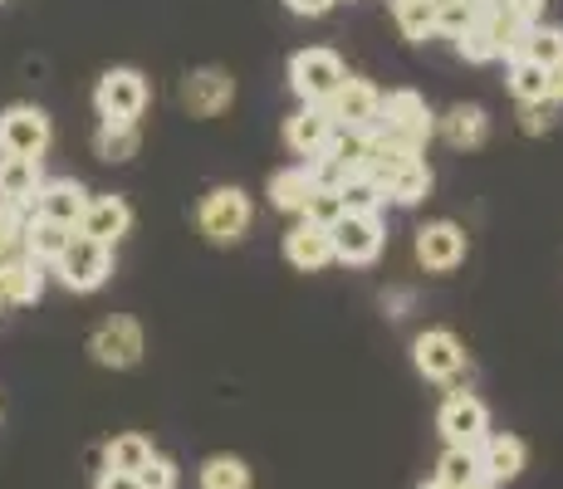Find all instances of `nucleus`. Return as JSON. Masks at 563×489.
Wrapping results in <instances>:
<instances>
[{
    "mask_svg": "<svg viewBox=\"0 0 563 489\" xmlns=\"http://www.w3.org/2000/svg\"><path fill=\"white\" fill-rule=\"evenodd\" d=\"M421 489H456V485H441V480H437V475H431V480H427V485H421Z\"/></svg>",
    "mask_w": 563,
    "mask_h": 489,
    "instance_id": "nucleus-43",
    "label": "nucleus"
},
{
    "mask_svg": "<svg viewBox=\"0 0 563 489\" xmlns=\"http://www.w3.org/2000/svg\"><path fill=\"white\" fill-rule=\"evenodd\" d=\"M54 275H59V285L69 293H93L108 285V275H113V245L93 241V235L74 231L69 249H64L59 259H54Z\"/></svg>",
    "mask_w": 563,
    "mask_h": 489,
    "instance_id": "nucleus-3",
    "label": "nucleus"
},
{
    "mask_svg": "<svg viewBox=\"0 0 563 489\" xmlns=\"http://www.w3.org/2000/svg\"><path fill=\"white\" fill-rule=\"evenodd\" d=\"M153 441L137 436V431H128V436H113L103 451V470H123V475H137L147 460H153Z\"/></svg>",
    "mask_w": 563,
    "mask_h": 489,
    "instance_id": "nucleus-25",
    "label": "nucleus"
},
{
    "mask_svg": "<svg viewBox=\"0 0 563 489\" xmlns=\"http://www.w3.org/2000/svg\"><path fill=\"white\" fill-rule=\"evenodd\" d=\"M465 231L456 221H427L417 231V265L431 269V275H451V269H461L465 259Z\"/></svg>",
    "mask_w": 563,
    "mask_h": 489,
    "instance_id": "nucleus-13",
    "label": "nucleus"
},
{
    "mask_svg": "<svg viewBox=\"0 0 563 489\" xmlns=\"http://www.w3.org/2000/svg\"><path fill=\"white\" fill-rule=\"evenodd\" d=\"M437 133L446 137L456 152H475L485 137H490V118H485L481 103H456L437 118Z\"/></svg>",
    "mask_w": 563,
    "mask_h": 489,
    "instance_id": "nucleus-19",
    "label": "nucleus"
},
{
    "mask_svg": "<svg viewBox=\"0 0 563 489\" xmlns=\"http://www.w3.org/2000/svg\"><path fill=\"white\" fill-rule=\"evenodd\" d=\"M339 133V123H333V113H329V103H305L295 118L285 123V143L295 157H313L329 137Z\"/></svg>",
    "mask_w": 563,
    "mask_h": 489,
    "instance_id": "nucleus-16",
    "label": "nucleus"
},
{
    "mask_svg": "<svg viewBox=\"0 0 563 489\" xmlns=\"http://www.w3.org/2000/svg\"><path fill=\"white\" fill-rule=\"evenodd\" d=\"M93 196L84 191V181L74 177H45L35 191V205H30V215H45V221H59V225H74L79 231L84 211H89Z\"/></svg>",
    "mask_w": 563,
    "mask_h": 489,
    "instance_id": "nucleus-14",
    "label": "nucleus"
},
{
    "mask_svg": "<svg viewBox=\"0 0 563 489\" xmlns=\"http://www.w3.org/2000/svg\"><path fill=\"white\" fill-rule=\"evenodd\" d=\"M309 196H313V177H309L305 162H299V167H285V171H275V177H269V205H275V211L305 215Z\"/></svg>",
    "mask_w": 563,
    "mask_h": 489,
    "instance_id": "nucleus-23",
    "label": "nucleus"
},
{
    "mask_svg": "<svg viewBox=\"0 0 563 489\" xmlns=\"http://www.w3.org/2000/svg\"><path fill=\"white\" fill-rule=\"evenodd\" d=\"M343 79H349L343 59L333 49H323V45L299 49L295 59H289V89L299 93V103H329V98L339 93Z\"/></svg>",
    "mask_w": 563,
    "mask_h": 489,
    "instance_id": "nucleus-5",
    "label": "nucleus"
},
{
    "mask_svg": "<svg viewBox=\"0 0 563 489\" xmlns=\"http://www.w3.org/2000/svg\"><path fill=\"white\" fill-rule=\"evenodd\" d=\"M505 10L519 20L525 30H534V25H544V10H549V0H500Z\"/></svg>",
    "mask_w": 563,
    "mask_h": 489,
    "instance_id": "nucleus-38",
    "label": "nucleus"
},
{
    "mask_svg": "<svg viewBox=\"0 0 563 489\" xmlns=\"http://www.w3.org/2000/svg\"><path fill=\"white\" fill-rule=\"evenodd\" d=\"M79 231L93 235V241H103V245H118L128 231H133V205H128L123 196H93L84 221H79Z\"/></svg>",
    "mask_w": 563,
    "mask_h": 489,
    "instance_id": "nucleus-18",
    "label": "nucleus"
},
{
    "mask_svg": "<svg viewBox=\"0 0 563 489\" xmlns=\"http://www.w3.org/2000/svg\"><path fill=\"white\" fill-rule=\"evenodd\" d=\"M137 143H143L137 123H99V133H93V152H99V162H133Z\"/></svg>",
    "mask_w": 563,
    "mask_h": 489,
    "instance_id": "nucleus-26",
    "label": "nucleus"
},
{
    "mask_svg": "<svg viewBox=\"0 0 563 489\" xmlns=\"http://www.w3.org/2000/svg\"><path fill=\"white\" fill-rule=\"evenodd\" d=\"M481 20V0H437V35H465Z\"/></svg>",
    "mask_w": 563,
    "mask_h": 489,
    "instance_id": "nucleus-31",
    "label": "nucleus"
},
{
    "mask_svg": "<svg viewBox=\"0 0 563 489\" xmlns=\"http://www.w3.org/2000/svg\"><path fill=\"white\" fill-rule=\"evenodd\" d=\"M295 15H305V20H319V15H329L333 10V0H285Z\"/></svg>",
    "mask_w": 563,
    "mask_h": 489,
    "instance_id": "nucleus-39",
    "label": "nucleus"
},
{
    "mask_svg": "<svg viewBox=\"0 0 563 489\" xmlns=\"http://www.w3.org/2000/svg\"><path fill=\"white\" fill-rule=\"evenodd\" d=\"M201 489H251V465L241 455H211L201 465Z\"/></svg>",
    "mask_w": 563,
    "mask_h": 489,
    "instance_id": "nucleus-28",
    "label": "nucleus"
},
{
    "mask_svg": "<svg viewBox=\"0 0 563 489\" xmlns=\"http://www.w3.org/2000/svg\"><path fill=\"white\" fill-rule=\"evenodd\" d=\"M49 265L40 259H0V303H35L45 293Z\"/></svg>",
    "mask_w": 563,
    "mask_h": 489,
    "instance_id": "nucleus-20",
    "label": "nucleus"
},
{
    "mask_svg": "<svg viewBox=\"0 0 563 489\" xmlns=\"http://www.w3.org/2000/svg\"><path fill=\"white\" fill-rule=\"evenodd\" d=\"M343 215H349V211H343V196H339V191H333V187H313L309 205H305V221L323 225V231H333Z\"/></svg>",
    "mask_w": 563,
    "mask_h": 489,
    "instance_id": "nucleus-34",
    "label": "nucleus"
},
{
    "mask_svg": "<svg viewBox=\"0 0 563 489\" xmlns=\"http://www.w3.org/2000/svg\"><path fill=\"white\" fill-rule=\"evenodd\" d=\"M525 59L544 64V69H559L563 64V30L559 25H534L525 35Z\"/></svg>",
    "mask_w": 563,
    "mask_h": 489,
    "instance_id": "nucleus-30",
    "label": "nucleus"
},
{
    "mask_svg": "<svg viewBox=\"0 0 563 489\" xmlns=\"http://www.w3.org/2000/svg\"><path fill=\"white\" fill-rule=\"evenodd\" d=\"M510 93L515 103H539V98H549V69L534 59H510Z\"/></svg>",
    "mask_w": 563,
    "mask_h": 489,
    "instance_id": "nucleus-29",
    "label": "nucleus"
},
{
    "mask_svg": "<svg viewBox=\"0 0 563 489\" xmlns=\"http://www.w3.org/2000/svg\"><path fill=\"white\" fill-rule=\"evenodd\" d=\"M431 181H437V177H431V167H427V162H421V157H411V162H402V167L393 171V177H387L383 196H387V201H393V205H421V201H427V196H431Z\"/></svg>",
    "mask_w": 563,
    "mask_h": 489,
    "instance_id": "nucleus-24",
    "label": "nucleus"
},
{
    "mask_svg": "<svg viewBox=\"0 0 563 489\" xmlns=\"http://www.w3.org/2000/svg\"><path fill=\"white\" fill-rule=\"evenodd\" d=\"M329 113L343 133H373V127L383 123V93L367 79H353L349 74V79L339 84V93L329 98Z\"/></svg>",
    "mask_w": 563,
    "mask_h": 489,
    "instance_id": "nucleus-11",
    "label": "nucleus"
},
{
    "mask_svg": "<svg viewBox=\"0 0 563 489\" xmlns=\"http://www.w3.org/2000/svg\"><path fill=\"white\" fill-rule=\"evenodd\" d=\"M89 353H93V363H99V367L128 373V367H137V363H143V353H147L143 323L128 319V313H113V319H103L99 329H93Z\"/></svg>",
    "mask_w": 563,
    "mask_h": 489,
    "instance_id": "nucleus-6",
    "label": "nucleus"
},
{
    "mask_svg": "<svg viewBox=\"0 0 563 489\" xmlns=\"http://www.w3.org/2000/svg\"><path fill=\"white\" fill-rule=\"evenodd\" d=\"M475 460H481V475L485 480H495V485H510V480H519L525 475V465H529V445L519 441V436H485L481 445H475Z\"/></svg>",
    "mask_w": 563,
    "mask_h": 489,
    "instance_id": "nucleus-15",
    "label": "nucleus"
},
{
    "mask_svg": "<svg viewBox=\"0 0 563 489\" xmlns=\"http://www.w3.org/2000/svg\"><path fill=\"white\" fill-rule=\"evenodd\" d=\"M251 221H255V205H251V196H245L241 187H216V191H206L201 205H197V225H201V235L211 245L245 241Z\"/></svg>",
    "mask_w": 563,
    "mask_h": 489,
    "instance_id": "nucleus-2",
    "label": "nucleus"
},
{
    "mask_svg": "<svg viewBox=\"0 0 563 489\" xmlns=\"http://www.w3.org/2000/svg\"><path fill=\"white\" fill-rule=\"evenodd\" d=\"M137 485L143 489H177V465H172L167 455H153V460L137 470Z\"/></svg>",
    "mask_w": 563,
    "mask_h": 489,
    "instance_id": "nucleus-37",
    "label": "nucleus"
},
{
    "mask_svg": "<svg viewBox=\"0 0 563 489\" xmlns=\"http://www.w3.org/2000/svg\"><path fill=\"white\" fill-rule=\"evenodd\" d=\"M387 245L383 215L377 211H349L339 225H333V259L339 265H373Z\"/></svg>",
    "mask_w": 563,
    "mask_h": 489,
    "instance_id": "nucleus-8",
    "label": "nucleus"
},
{
    "mask_svg": "<svg viewBox=\"0 0 563 489\" xmlns=\"http://www.w3.org/2000/svg\"><path fill=\"white\" fill-rule=\"evenodd\" d=\"M40 181H45V171H40V157H5L0 152V201L5 205H35V191Z\"/></svg>",
    "mask_w": 563,
    "mask_h": 489,
    "instance_id": "nucleus-21",
    "label": "nucleus"
},
{
    "mask_svg": "<svg viewBox=\"0 0 563 489\" xmlns=\"http://www.w3.org/2000/svg\"><path fill=\"white\" fill-rule=\"evenodd\" d=\"M285 259L295 269H305V275L329 269L333 265V231H323V225H313V221H299L295 231L285 235Z\"/></svg>",
    "mask_w": 563,
    "mask_h": 489,
    "instance_id": "nucleus-17",
    "label": "nucleus"
},
{
    "mask_svg": "<svg viewBox=\"0 0 563 489\" xmlns=\"http://www.w3.org/2000/svg\"><path fill=\"white\" fill-rule=\"evenodd\" d=\"M461 489H500V485L485 480V475H475V480H471V485H461Z\"/></svg>",
    "mask_w": 563,
    "mask_h": 489,
    "instance_id": "nucleus-42",
    "label": "nucleus"
},
{
    "mask_svg": "<svg viewBox=\"0 0 563 489\" xmlns=\"http://www.w3.org/2000/svg\"><path fill=\"white\" fill-rule=\"evenodd\" d=\"M373 133H383L387 143H397L402 152H411V157H421L427 143L437 137V118H431V108L421 93L397 89V93L383 98V123H377Z\"/></svg>",
    "mask_w": 563,
    "mask_h": 489,
    "instance_id": "nucleus-1",
    "label": "nucleus"
},
{
    "mask_svg": "<svg viewBox=\"0 0 563 489\" xmlns=\"http://www.w3.org/2000/svg\"><path fill=\"white\" fill-rule=\"evenodd\" d=\"M554 123H559V103H549V98H539V103H519V127H525L529 137L554 133Z\"/></svg>",
    "mask_w": 563,
    "mask_h": 489,
    "instance_id": "nucleus-36",
    "label": "nucleus"
},
{
    "mask_svg": "<svg viewBox=\"0 0 563 489\" xmlns=\"http://www.w3.org/2000/svg\"><path fill=\"white\" fill-rule=\"evenodd\" d=\"M339 196H343V211H383V205H387L383 187H377L373 177H363V171H358V177L343 181Z\"/></svg>",
    "mask_w": 563,
    "mask_h": 489,
    "instance_id": "nucleus-33",
    "label": "nucleus"
},
{
    "mask_svg": "<svg viewBox=\"0 0 563 489\" xmlns=\"http://www.w3.org/2000/svg\"><path fill=\"white\" fill-rule=\"evenodd\" d=\"M153 103V89L137 69H108L93 89V108H99V123H137Z\"/></svg>",
    "mask_w": 563,
    "mask_h": 489,
    "instance_id": "nucleus-4",
    "label": "nucleus"
},
{
    "mask_svg": "<svg viewBox=\"0 0 563 489\" xmlns=\"http://www.w3.org/2000/svg\"><path fill=\"white\" fill-rule=\"evenodd\" d=\"M69 241H74V225L45 221V215H30L25 221V249H30V259H40V265L54 269V259L69 249Z\"/></svg>",
    "mask_w": 563,
    "mask_h": 489,
    "instance_id": "nucleus-22",
    "label": "nucleus"
},
{
    "mask_svg": "<svg viewBox=\"0 0 563 489\" xmlns=\"http://www.w3.org/2000/svg\"><path fill=\"white\" fill-rule=\"evenodd\" d=\"M456 54H461L465 64H490V59H500V45H495L490 30H485L481 20H475V25L465 30V35H456Z\"/></svg>",
    "mask_w": 563,
    "mask_h": 489,
    "instance_id": "nucleus-35",
    "label": "nucleus"
},
{
    "mask_svg": "<svg viewBox=\"0 0 563 489\" xmlns=\"http://www.w3.org/2000/svg\"><path fill=\"white\" fill-rule=\"evenodd\" d=\"M411 363H417V373L427 377V382H461L465 373H471V363H465V347L451 329H427L411 338Z\"/></svg>",
    "mask_w": 563,
    "mask_h": 489,
    "instance_id": "nucleus-7",
    "label": "nucleus"
},
{
    "mask_svg": "<svg viewBox=\"0 0 563 489\" xmlns=\"http://www.w3.org/2000/svg\"><path fill=\"white\" fill-rule=\"evenodd\" d=\"M549 103L563 108V64H559V69H549Z\"/></svg>",
    "mask_w": 563,
    "mask_h": 489,
    "instance_id": "nucleus-41",
    "label": "nucleus"
},
{
    "mask_svg": "<svg viewBox=\"0 0 563 489\" xmlns=\"http://www.w3.org/2000/svg\"><path fill=\"white\" fill-rule=\"evenodd\" d=\"M93 489H143V485H137V475H123V470H103V475H99V485H93Z\"/></svg>",
    "mask_w": 563,
    "mask_h": 489,
    "instance_id": "nucleus-40",
    "label": "nucleus"
},
{
    "mask_svg": "<svg viewBox=\"0 0 563 489\" xmlns=\"http://www.w3.org/2000/svg\"><path fill=\"white\" fill-rule=\"evenodd\" d=\"M475 475H481V460H475V451H461V445H446V455L437 460V480L441 485H471Z\"/></svg>",
    "mask_w": 563,
    "mask_h": 489,
    "instance_id": "nucleus-32",
    "label": "nucleus"
},
{
    "mask_svg": "<svg viewBox=\"0 0 563 489\" xmlns=\"http://www.w3.org/2000/svg\"><path fill=\"white\" fill-rule=\"evenodd\" d=\"M177 98L191 118H216L235 103V79L225 69H216V64H206V69H191L177 84Z\"/></svg>",
    "mask_w": 563,
    "mask_h": 489,
    "instance_id": "nucleus-12",
    "label": "nucleus"
},
{
    "mask_svg": "<svg viewBox=\"0 0 563 489\" xmlns=\"http://www.w3.org/2000/svg\"><path fill=\"white\" fill-rule=\"evenodd\" d=\"M437 426H441V436H446V445L475 451V445L490 436V411H485V401L475 397V391H451L437 411Z\"/></svg>",
    "mask_w": 563,
    "mask_h": 489,
    "instance_id": "nucleus-9",
    "label": "nucleus"
},
{
    "mask_svg": "<svg viewBox=\"0 0 563 489\" xmlns=\"http://www.w3.org/2000/svg\"><path fill=\"white\" fill-rule=\"evenodd\" d=\"M49 118L35 103H15L0 113V152L5 157H45L49 147Z\"/></svg>",
    "mask_w": 563,
    "mask_h": 489,
    "instance_id": "nucleus-10",
    "label": "nucleus"
},
{
    "mask_svg": "<svg viewBox=\"0 0 563 489\" xmlns=\"http://www.w3.org/2000/svg\"><path fill=\"white\" fill-rule=\"evenodd\" d=\"M393 15H397V30H402L411 45L437 35V0H393Z\"/></svg>",
    "mask_w": 563,
    "mask_h": 489,
    "instance_id": "nucleus-27",
    "label": "nucleus"
}]
</instances>
